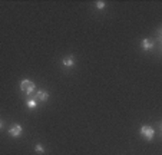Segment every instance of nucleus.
I'll list each match as a JSON object with an SVG mask.
<instances>
[{
	"label": "nucleus",
	"mask_w": 162,
	"mask_h": 155,
	"mask_svg": "<svg viewBox=\"0 0 162 155\" xmlns=\"http://www.w3.org/2000/svg\"><path fill=\"white\" fill-rule=\"evenodd\" d=\"M0 128H3V122H2V119H0Z\"/></svg>",
	"instance_id": "nucleus-10"
},
{
	"label": "nucleus",
	"mask_w": 162,
	"mask_h": 155,
	"mask_svg": "<svg viewBox=\"0 0 162 155\" xmlns=\"http://www.w3.org/2000/svg\"><path fill=\"white\" fill-rule=\"evenodd\" d=\"M105 6H106V4H105V2H96V7L100 9V10H102V9H105Z\"/></svg>",
	"instance_id": "nucleus-9"
},
{
	"label": "nucleus",
	"mask_w": 162,
	"mask_h": 155,
	"mask_svg": "<svg viewBox=\"0 0 162 155\" xmlns=\"http://www.w3.org/2000/svg\"><path fill=\"white\" fill-rule=\"evenodd\" d=\"M26 104H27V106H29L30 109H34L36 106H38L39 102L36 101V99H33V98H30V99H27V102H26Z\"/></svg>",
	"instance_id": "nucleus-7"
},
{
	"label": "nucleus",
	"mask_w": 162,
	"mask_h": 155,
	"mask_svg": "<svg viewBox=\"0 0 162 155\" xmlns=\"http://www.w3.org/2000/svg\"><path fill=\"white\" fill-rule=\"evenodd\" d=\"M63 66L65 67H72L73 65H75V60H73V58L72 56H69V58H65L63 59Z\"/></svg>",
	"instance_id": "nucleus-6"
},
{
	"label": "nucleus",
	"mask_w": 162,
	"mask_h": 155,
	"mask_svg": "<svg viewBox=\"0 0 162 155\" xmlns=\"http://www.w3.org/2000/svg\"><path fill=\"white\" fill-rule=\"evenodd\" d=\"M142 47H144V51H151L154 47V43L151 42L149 39H144L142 40Z\"/></svg>",
	"instance_id": "nucleus-5"
},
{
	"label": "nucleus",
	"mask_w": 162,
	"mask_h": 155,
	"mask_svg": "<svg viewBox=\"0 0 162 155\" xmlns=\"http://www.w3.org/2000/svg\"><path fill=\"white\" fill-rule=\"evenodd\" d=\"M141 135L145 139H148V141H152V139H154V135H155V131H154V128H151V126L144 125L141 128Z\"/></svg>",
	"instance_id": "nucleus-2"
},
{
	"label": "nucleus",
	"mask_w": 162,
	"mask_h": 155,
	"mask_svg": "<svg viewBox=\"0 0 162 155\" xmlns=\"http://www.w3.org/2000/svg\"><path fill=\"white\" fill-rule=\"evenodd\" d=\"M34 149H36V151H38V152H40V154H43V152H45V148L42 147L40 144H38V145L34 147Z\"/></svg>",
	"instance_id": "nucleus-8"
},
{
	"label": "nucleus",
	"mask_w": 162,
	"mask_h": 155,
	"mask_svg": "<svg viewBox=\"0 0 162 155\" xmlns=\"http://www.w3.org/2000/svg\"><path fill=\"white\" fill-rule=\"evenodd\" d=\"M22 126L20 125H14V126H12L10 129H9V135L10 137H13V138H17V137H20L22 135Z\"/></svg>",
	"instance_id": "nucleus-3"
},
{
	"label": "nucleus",
	"mask_w": 162,
	"mask_h": 155,
	"mask_svg": "<svg viewBox=\"0 0 162 155\" xmlns=\"http://www.w3.org/2000/svg\"><path fill=\"white\" fill-rule=\"evenodd\" d=\"M20 89H22V92L26 93L27 96H33V93H34V84L32 82V80H29V79H23L20 82Z\"/></svg>",
	"instance_id": "nucleus-1"
},
{
	"label": "nucleus",
	"mask_w": 162,
	"mask_h": 155,
	"mask_svg": "<svg viewBox=\"0 0 162 155\" xmlns=\"http://www.w3.org/2000/svg\"><path fill=\"white\" fill-rule=\"evenodd\" d=\"M34 99L38 102H45L49 99V93L46 92V91H39L38 93H36V96H34Z\"/></svg>",
	"instance_id": "nucleus-4"
}]
</instances>
